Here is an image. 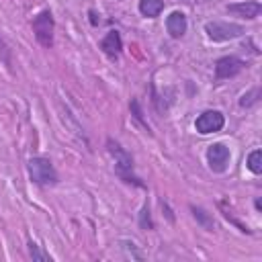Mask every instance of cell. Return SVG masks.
Listing matches in <instances>:
<instances>
[{"instance_id":"cell-5","label":"cell","mask_w":262,"mask_h":262,"mask_svg":"<svg viewBox=\"0 0 262 262\" xmlns=\"http://www.w3.org/2000/svg\"><path fill=\"white\" fill-rule=\"evenodd\" d=\"M229 160H231V154H229V147L225 143L217 141V143L209 145V149H207V164H209V168L213 172H217V174L225 172L227 166H229Z\"/></svg>"},{"instance_id":"cell-10","label":"cell","mask_w":262,"mask_h":262,"mask_svg":"<svg viewBox=\"0 0 262 262\" xmlns=\"http://www.w3.org/2000/svg\"><path fill=\"white\" fill-rule=\"evenodd\" d=\"M166 29H168V33H170V37H172V39H180V37L186 33V29H188L186 14H184V12H180V10L170 12V16L166 18Z\"/></svg>"},{"instance_id":"cell-6","label":"cell","mask_w":262,"mask_h":262,"mask_svg":"<svg viewBox=\"0 0 262 262\" xmlns=\"http://www.w3.org/2000/svg\"><path fill=\"white\" fill-rule=\"evenodd\" d=\"M225 125V117L219 113V111H205L196 117L194 121V129L201 133V135H207V133H217L221 131Z\"/></svg>"},{"instance_id":"cell-16","label":"cell","mask_w":262,"mask_h":262,"mask_svg":"<svg viewBox=\"0 0 262 262\" xmlns=\"http://www.w3.org/2000/svg\"><path fill=\"white\" fill-rule=\"evenodd\" d=\"M139 225H141L143 229H154V223H151V219H149V207H147V205H143V209H141Z\"/></svg>"},{"instance_id":"cell-8","label":"cell","mask_w":262,"mask_h":262,"mask_svg":"<svg viewBox=\"0 0 262 262\" xmlns=\"http://www.w3.org/2000/svg\"><path fill=\"white\" fill-rule=\"evenodd\" d=\"M225 10H227L229 14H233V16H239V18H248V20H252V18L260 16V12H262V4H260V2H256V0H246V2L227 4V6H225Z\"/></svg>"},{"instance_id":"cell-15","label":"cell","mask_w":262,"mask_h":262,"mask_svg":"<svg viewBox=\"0 0 262 262\" xmlns=\"http://www.w3.org/2000/svg\"><path fill=\"white\" fill-rule=\"evenodd\" d=\"M260 96V88H252L250 92H246L242 98H239V106H252Z\"/></svg>"},{"instance_id":"cell-3","label":"cell","mask_w":262,"mask_h":262,"mask_svg":"<svg viewBox=\"0 0 262 262\" xmlns=\"http://www.w3.org/2000/svg\"><path fill=\"white\" fill-rule=\"evenodd\" d=\"M53 31H55V20H53L51 10H41L33 18V33L41 47L49 49L53 45Z\"/></svg>"},{"instance_id":"cell-13","label":"cell","mask_w":262,"mask_h":262,"mask_svg":"<svg viewBox=\"0 0 262 262\" xmlns=\"http://www.w3.org/2000/svg\"><path fill=\"white\" fill-rule=\"evenodd\" d=\"M246 166L252 174H260L262 172V151L260 149H254L248 154V160H246Z\"/></svg>"},{"instance_id":"cell-12","label":"cell","mask_w":262,"mask_h":262,"mask_svg":"<svg viewBox=\"0 0 262 262\" xmlns=\"http://www.w3.org/2000/svg\"><path fill=\"white\" fill-rule=\"evenodd\" d=\"M190 211H192V217H194L207 231H213V229H215V221H213V217H211L203 207H194V205H192Z\"/></svg>"},{"instance_id":"cell-17","label":"cell","mask_w":262,"mask_h":262,"mask_svg":"<svg viewBox=\"0 0 262 262\" xmlns=\"http://www.w3.org/2000/svg\"><path fill=\"white\" fill-rule=\"evenodd\" d=\"M131 108H133V115H135V119H137V121H143V115H141V111H139V104H137V100H131Z\"/></svg>"},{"instance_id":"cell-7","label":"cell","mask_w":262,"mask_h":262,"mask_svg":"<svg viewBox=\"0 0 262 262\" xmlns=\"http://www.w3.org/2000/svg\"><path fill=\"white\" fill-rule=\"evenodd\" d=\"M244 68H246V61L239 59V57H235V55L219 57V59L215 61V78H217V80L233 78V76H237Z\"/></svg>"},{"instance_id":"cell-20","label":"cell","mask_w":262,"mask_h":262,"mask_svg":"<svg viewBox=\"0 0 262 262\" xmlns=\"http://www.w3.org/2000/svg\"><path fill=\"white\" fill-rule=\"evenodd\" d=\"M0 51H6V47H4V43L0 41Z\"/></svg>"},{"instance_id":"cell-19","label":"cell","mask_w":262,"mask_h":262,"mask_svg":"<svg viewBox=\"0 0 262 262\" xmlns=\"http://www.w3.org/2000/svg\"><path fill=\"white\" fill-rule=\"evenodd\" d=\"M256 209H258V211L262 209V201H260V199H256Z\"/></svg>"},{"instance_id":"cell-2","label":"cell","mask_w":262,"mask_h":262,"mask_svg":"<svg viewBox=\"0 0 262 262\" xmlns=\"http://www.w3.org/2000/svg\"><path fill=\"white\" fill-rule=\"evenodd\" d=\"M106 147H108L111 156L115 158V170H117V174H119L125 182H133V184H137V186H143V184L139 182V178L133 176V158L127 154V149H125L121 143L113 141V139L106 141Z\"/></svg>"},{"instance_id":"cell-11","label":"cell","mask_w":262,"mask_h":262,"mask_svg":"<svg viewBox=\"0 0 262 262\" xmlns=\"http://www.w3.org/2000/svg\"><path fill=\"white\" fill-rule=\"evenodd\" d=\"M164 10V0H139V12L147 18H156Z\"/></svg>"},{"instance_id":"cell-9","label":"cell","mask_w":262,"mask_h":262,"mask_svg":"<svg viewBox=\"0 0 262 262\" xmlns=\"http://www.w3.org/2000/svg\"><path fill=\"white\" fill-rule=\"evenodd\" d=\"M100 49L111 57V59H117L121 55V49H123V39H121V33L117 29L108 31L102 41H100Z\"/></svg>"},{"instance_id":"cell-18","label":"cell","mask_w":262,"mask_h":262,"mask_svg":"<svg viewBox=\"0 0 262 262\" xmlns=\"http://www.w3.org/2000/svg\"><path fill=\"white\" fill-rule=\"evenodd\" d=\"M88 14H90V23L96 27V25L100 23V18H96V12H94V10H88Z\"/></svg>"},{"instance_id":"cell-4","label":"cell","mask_w":262,"mask_h":262,"mask_svg":"<svg viewBox=\"0 0 262 262\" xmlns=\"http://www.w3.org/2000/svg\"><path fill=\"white\" fill-rule=\"evenodd\" d=\"M205 33L211 41H231L246 33L242 25L235 23H223V20H209L205 25Z\"/></svg>"},{"instance_id":"cell-1","label":"cell","mask_w":262,"mask_h":262,"mask_svg":"<svg viewBox=\"0 0 262 262\" xmlns=\"http://www.w3.org/2000/svg\"><path fill=\"white\" fill-rule=\"evenodd\" d=\"M27 168H29L31 180H33L35 184H39V186H53V184H57V180H59L57 170L53 168L51 160H47V158H43V156L31 158L29 164H27Z\"/></svg>"},{"instance_id":"cell-14","label":"cell","mask_w":262,"mask_h":262,"mask_svg":"<svg viewBox=\"0 0 262 262\" xmlns=\"http://www.w3.org/2000/svg\"><path fill=\"white\" fill-rule=\"evenodd\" d=\"M29 254H31L33 260H39V262H51V260H53V258H51L47 252H43L35 242H29Z\"/></svg>"}]
</instances>
